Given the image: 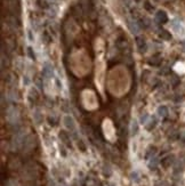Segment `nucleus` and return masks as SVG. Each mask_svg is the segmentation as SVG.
I'll return each mask as SVG.
<instances>
[{"mask_svg":"<svg viewBox=\"0 0 185 186\" xmlns=\"http://www.w3.org/2000/svg\"><path fill=\"white\" fill-rule=\"evenodd\" d=\"M171 29L174 31L175 33L179 36V37H184L185 36V26L183 25V23L178 19H174L171 22Z\"/></svg>","mask_w":185,"mask_h":186,"instance_id":"nucleus-1","label":"nucleus"},{"mask_svg":"<svg viewBox=\"0 0 185 186\" xmlns=\"http://www.w3.org/2000/svg\"><path fill=\"white\" fill-rule=\"evenodd\" d=\"M7 120L9 121L11 123H15L17 120H19V111H17V108H15L14 106H11V108H8L7 110V116H6Z\"/></svg>","mask_w":185,"mask_h":186,"instance_id":"nucleus-2","label":"nucleus"},{"mask_svg":"<svg viewBox=\"0 0 185 186\" xmlns=\"http://www.w3.org/2000/svg\"><path fill=\"white\" fill-rule=\"evenodd\" d=\"M63 123H64V126L68 128V129H70V130H73L74 128H76V126H74V121H73V119H72L71 116H64V119H63Z\"/></svg>","mask_w":185,"mask_h":186,"instance_id":"nucleus-3","label":"nucleus"},{"mask_svg":"<svg viewBox=\"0 0 185 186\" xmlns=\"http://www.w3.org/2000/svg\"><path fill=\"white\" fill-rule=\"evenodd\" d=\"M155 19H157V21L159 23H166L168 21V16L163 11H159L157 13V15H155Z\"/></svg>","mask_w":185,"mask_h":186,"instance_id":"nucleus-4","label":"nucleus"},{"mask_svg":"<svg viewBox=\"0 0 185 186\" xmlns=\"http://www.w3.org/2000/svg\"><path fill=\"white\" fill-rule=\"evenodd\" d=\"M44 74H45V77H50L53 74V66L49 63H45V65H44Z\"/></svg>","mask_w":185,"mask_h":186,"instance_id":"nucleus-5","label":"nucleus"},{"mask_svg":"<svg viewBox=\"0 0 185 186\" xmlns=\"http://www.w3.org/2000/svg\"><path fill=\"white\" fill-rule=\"evenodd\" d=\"M158 114L161 116H168V108H167L165 105L160 106V108H158Z\"/></svg>","mask_w":185,"mask_h":186,"instance_id":"nucleus-6","label":"nucleus"},{"mask_svg":"<svg viewBox=\"0 0 185 186\" xmlns=\"http://www.w3.org/2000/svg\"><path fill=\"white\" fill-rule=\"evenodd\" d=\"M171 163H173V156L168 155V156H166V158H165V159L162 160V164L165 166V167H169Z\"/></svg>","mask_w":185,"mask_h":186,"instance_id":"nucleus-7","label":"nucleus"},{"mask_svg":"<svg viewBox=\"0 0 185 186\" xmlns=\"http://www.w3.org/2000/svg\"><path fill=\"white\" fill-rule=\"evenodd\" d=\"M130 30H132V33H137V32H138V27H137L136 23L130 22Z\"/></svg>","mask_w":185,"mask_h":186,"instance_id":"nucleus-8","label":"nucleus"},{"mask_svg":"<svg viewBox=\"0 0 185 186\" xmlns=\"http://www.w3.org/2000/svg\"><path fill=\"white\" fill-rule=\"evenodd\" d=\"M137 133V122L136 121H132V134H136Z\"/></svg>","mask_w":185,"mask_h":186,"instance_id":"nucleus-9","label":"nucleus"},{"mask_svg":"<svg viewBox=\"0 0 185 186\" xmlns=\"http://www.w3.org/2000/svg\"><path fill=\"white\" fill-rule=\"evenodd\" d=\"M158 166V161L155 160V159H153V160L150 161V164H149V167L150 168H155Z\"/></svg>","mask_w":185,"mask_h":186,"instance_id":"nucleus-10","label":"nucleus"},{"mask_svg":"<svg viewBox=\"0 0 185 186\" xmlns=\"http://www.w3.org/2000/svg\"><path fill=\"white\" fill-rule=\"evenodd\" d=\"M158 186H168V183L167 182H160L158 184Z\"/></svg>","mask_w":185,"mask_h":186,"instance_id":"nucleus-11","label":"nucleus"},{"mask_svg":"<svg viewBox=\"0 0 185 186\" xmlns=\"http://www.w3.org/2000/svg\"><path fill=\"white\" fill-rule=\"evenodd\" d=\"M181 137H182V139H183V141H185V131H183V133H182Z\"/></svg>","mask_w":185,"mask_h":186,"instance_id":"nucleus-12","label":"nucleus"}]
</instances>
